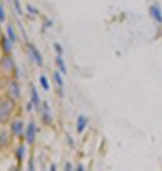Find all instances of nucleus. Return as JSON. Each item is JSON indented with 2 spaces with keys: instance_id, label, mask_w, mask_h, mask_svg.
Returning a JSON list of instances; mask_svg holds the SVG:
<instances>
[{
  "instance_id": "f257e3e1",
  "label": "nucleus",
  "mask_w": 162,
  "mask_h": 171,
  "mask_svg": "<svg viewBox=\"0 0 162 171\" xmlns=\"http://www.w3.org/2000/svg\"><path fill=\"white\" fill-rule=\"evenodd\" d=\"M13 111V101L12 100H4L0 103V123H4L9 120L10 114Z\"/></svg>"
},
{
  "instance_id": "f03ea898",
  "label": "nucleus",
  "mask_w": 162,
  "mask_h": 171,
  "mask_svg": "<svg viewBox=\"0 0 162 171\" xmlns=\"http://www.w3.org/2000/svg\"><path fill=\"white\" fill-rule=\"evenodd\" d=\"M27 47H29V56H30V59L36 63V66L41 67L44 64V60H43V56H41V52H40L33 43H27Z\"/></svg>"
},
{
  "instance_id": "7ed1b4c3",
  "label": "nucleus",
  "mask_w": 162,
  "mask_h": 171,
  "mask_svg": "<svg viewBox=\"0 0 162 171\" xmlns=\"http://www.w3.org/2000/svg\"><path fill=\"white\" fill-rule=\"evenodd\" d=\"M0 69L6 73H10L12 70H16V63H14L13 57L10 54H4V57H1V60H0Z\"/></svg>"
},
{
  "instance_id": "20e7f679",
  "label": "nucleus",
  "mask_w": 162,
  "mask_h": 171,
  "mask_svg": "<svg viewBox=\"0 0 162 171\" xmlns=\"http://www.w3.org/2000/svg\"><path fill=\"white\" fill-rule=\"evenodd\" d=\"M36 134H37V127H36V123L34 121H30L27 124V128L24 130V136H26V140L29 144H34L36 141Z\"/></svg>"
},
{
  "instance_id": "39448f33",
  "label": "nucleus",
  "mask_w": 162,
  "mask_h": 171,
  "mask_svg": "<svg viewBox=\"0 0 162 171\" xmlns=\"http://www.w3.org/2000/svg\"><path fill=\"white\" fill-rule=\"evenodd\" d=\"M7 91H9V96L12 97V100H17L20 99V84L17 80H10L9 81V86H7Z\"/></svg>"
},
{
  "instance_id": "423d86ee",
  "label": "nucleus",
  "mask_w": 162,
  "mask_h": 171,
  "mask_svg": "<svg viewBox=\"0 0 162 171\" xmlns=\"http://www.w3.org/2000/svg\"><path fill=\"white\" fill-rule=\"evenodd\" d=\"M149 14H151V17L155 20L156 23L162 24V9L158 3L151 4V7H149Z\"/></svg>"
},
{
  "instance_id": "0eeeda50",
  "label": "nucleus",
  "mask_w": 162,
  "mask_h": 171,
  "mask_svg": "<svg viewBox=\"0 0 162 171\" xmlns=\"http://www.w3.org/2000/svg\"><path fill=\"white\" fill-rule=\"evenodd\" d=\"M41 120L44 121V124H51L53 123V116L50 114V105L47 101L41 103Z\"/></svg>"
},
{
  "instance_id": "6e6552de",
  "label": "nucleus",
  "mask_w": 162,
  "mask_h": 171,
  "mask_svg": "<svg viewBox=\"0 0 162 171\" xmlns=\"http://www.w3.org/2000/svg\"><path fill=\"white\" fill-rule=\"evenodd\" d=\"M10 131H12V134H13V136H16V137L21 136V134L24 133V123H23L21 120H14L13 123H12Z\"/></svg>"
},
{
  "instance_id": "1a4fd4ad",
  "label": "nucleus",
  "mask_w": 162,
  "mask_h": 171,
  "mask_svg": "<svg viewBox=\"0 0 162 171\" xmlns=\"http://www.w3.org/2000/svg\"><path fill=\"white\" fill-rule=\"evenodd\" d=\"M87 124H88V119L85 116H83V114H80L77 120H76V130H77L78 134L84 133V130L87 128Z\"/></svg>"
},
{
  "instance_id": "9d476101",
  "label": "nucleus",
  "mask_w": 162,
  "mask_h": 171,
  "mask_svg": "<svg viewBox=\"0 0 162 171\" xmlns=\"http://www.w3.org/2000/svg\"><path fill=\"white\" fill-rule=\"evenodd\" d=\"M0 46H1V50H3L4 54H10L13 52V43H12V40L9 39L7 36H3L0 39Z\"/></svg>"
},
{
  "instance_id": "9b49d317",
  "label": "nucleus",
  "mask_w": 162,
  "mask_h": 171,
  "mask_svg": "<svg viewBox=\"0 0 162 171\" xmlns=\"http://www.w3.org/2000/svg\"><path fill=\"white\" fill-rule=\"evenodd\" d=\"M30 91H32V96H30V101H32L36 108H39L41 105V100H40V96H39V91L36 88L34 84H30Z\"/></svg>"
},
{
  "instance_id": "f8f14e48",
  "label": "nucleus",
  "mask_w": 162,
  "mask_h": 171,
  "mask_svg": "<svg viewBox=\"0 0 162 171\" xmlns=\"http://www.w3.org/2000/svg\"><path fill=\"white\" fill-rule=\"evenodd\" d=\"M53 79H54V81H56V84H57V87H59L60 94L63 96V93H61V90H63V87H64V79H63V74L60 73V70H57V71H54V73H53Z\"/></svg>"
},
{
  "instance_id": "ddd939ff",
  "label": "nucleus",
  "mask_w": 162,
  "mask_h": 171,
  "mask_svg": "<svg viewBox=\"0 0 162 171\" xmlns=\"http://www.w3.org/2000/svg\"><path fill=\"white\" fill-rule=\"evenodd\" d=\"M56 64H57V67H59V70L61 74H67V64H65L64 61V57L63 56H57L56 57Z\"/></svg>"
},
{
  "instance_id": "4468645a",
  "label": "nucleus",
  "mask_w": 162,
  "mask_h": 171,
  "mask_svg": "<svg viewBox=\"0 0 162 171\" xmlns=\"http://www.w3.org/2000/svg\"><path fill=\"white\" fill-rule=\"evenodd\" d=\"M6 36L9 37V39L12 40V43H17V34H16V32H14V29L12 24H7L6 27Z\"/></svg>"
},
{
  "instance_id": "2eb2a0df",
  "label": "nucleus",
  "mask_w": 162,
  "mask_h": 171,
  "mask_svg": "<svg viewBox=\"0 0 162 171\" xmlns=\"http://www.w3.org/2000/svg\"><path fill=\"white\" fill-rule=\"evenodd\" d=\"M24 156H26V147L23 144H20L19 147H17V150H16V158H17V161L21 163L23 158H24Z\"/></svg>"
},
{
  "instance_id": "dca6fc26",
  "label": "nucleus",
  "mask_w": 162,
  "mask_h": 171,
  "mask_svg": "<svg viewBox=\"0 0 162 171\" xmlns=\"http://www.w3.org/2000/svg\"><path fill=\"white\" fill-rule=\"evenodd\" d=\"M39 81H40V86L43 87V90H45V91H48V90H50V83H48V79H47V76H45V74H40Z\"/></svg>"
},
{
  "instance_id": "f3484780",
  "label": "nucleus",
  "mask_w": 162,
  "mask_h": 171,
  "mask_svg": "<svg viewBox=\"0 0 162 171\" xmlns=\"http://www.w3.org/2000/svg\"><path fill=\"white\" fill-rule=\"evenodd\" d=\"M9 144V133L7 131H1L0 133V148L6 147Z\"/></svg>"
},
{
  "instance_id": "a211bd4d",
  "label": "nucleus",
  "mask_w": 162,
  "mask_h": 171,
  "mask_svg": "<svg viewBox=\"0 0 162 171\" xmlns=\"http://www.w3.org/2000/svg\"><path fill=\"white\" fill-rule=\"evenodd\" d=\"M13 1V6H14V10L19 13V16L21 17L23 16V7H21V3H20V0H12Z\"/></svg>"
},
{
  "instance_id": "6ab92c4d",
  "label": "nucleus",
  "mask_w": 162,
  "mask_h": 171,
  "mask_svg": "<svg viewBox=\"0 0 162 171\" xmlns=\"http://www.w3.org/2000/svg\"><path fill=\"white\" fill-rule=\"evenodd\" d=\"M53 47H54V50L57 53V56H63V54H64V49H63V46H61L60 43L54 41V43H53Z\"/></svg>"
},
{
  "instance_id": "aec40b11",
  "label": "nucleus",
  "mask_w": 162,
  "mask_h": 171,
  "mask_svg": "<svg viewBox=\"0 0 162 171\" xmlns=\"http://www.w3.org/2000/svg\"><path fill=\"white\" fill-rule=\"evenodd\" d=\"M6 21V10H4V6L0 3V23H4Z\"/></svg>"
},
{
  "instance_id": "412c9836",
  "label": "nucleus",
  "mask_w": 162,
  "mask_h": 171,
  "mask_svg": "<svg viewBox=\"0 0 162 171\" xmlns=\"http://www.w3.org/2000/svg\"><path fill=\"white\" fill-rule=\"evenodd\" d=\"M26 9H27V12H29V13L32 14V16H36V14L39 13V10H37L36 7L33 6V4H27V6H26Z\"/></svg>"
},
{
  "instance_id": "4be33fe9",
  "label": "nucleus",
  "mask_w": 162,
  "mask_h": 171,
  "mask_svg": "<svg viewBox=\"0 0 162 171\" xmlns=\"http://www.w3.org/2000/svg\"><path fill=\"white\" fill-rule=\"evenodd\" d=\"M27 171H36L34 170V160H33V158H30V161H29V168H27Z\"/></svg>"
},
{
  "instance_id": "5701e85b",
  "label": "nucleus",
  "mask_w": 162,
  "mask_h": 171,
  "mask_svg": "<svg viewBox=\"0 0 162 171\" xmlns=\"http://www.w3.org/2000/svg\"><path fill=\"white\" fill-rule=\"evenodd\" d=\"M50 26H53V20H48L47 17H44V29H47Z\"/></svg>"
},
{
  "instance_id": "b1692460",
  "label": "nucleus",
  "mask_w": 162,
  "mask_h": 171,
  "mask_svg": "<svg viewBox=\"0 0 162 171\" xmlns=\"http://www.w3.org/2000/svg\"><path fill=\"white\" fill-rule=\"evenodd\" d=\"M76 171H85L84 165H83V164H77V167H76Z\"/></svg>"
},
{
  "instance_id": "393cba45",
  "label": "nucleus",
  "mask_w": 162,
  "mask_h": 171,
  "mask_svg": "<svg viewBox=\"0 0 162 171\" xmlns=\"http://www.w3.org/2000/svg\"><path fill=\"white\" fill-rule=\"evenodd\" d=\"M33 107H34V104H33L32 101H29V103H27V111H32Z\"/></svg>"
},
{
  "instance_id": "a878e982",
  "label": "nucleus",
  "mask_w": 162,
  "mask_h": 171,
  "mask_svg": "<svg viewBox=\"0 0 162 171\" xmlns=\"http://www.w3.org/2000/svg\"><path fill=\"white\" fill-rule=\"evenodd\" d=\"M65 171H73V167H71L70 163H67V164H65Z\"/></svg>"
},
{
  "instance_id": "bb28decb",
  "label": "nucleus",
  "mask_w": 162,
  "mask_h": 171,
  "mask_svg": "<svg viewBox=\"0 0 162 171\" xmlns=\"http://www.w3.org/2000/svg\"><path fill=\"white\" fill-rule=\"evenodd\" d=\"M50 171H57V165L54 164V163H53V164L50 165Z\"/></svg>"
},
{
  "instance_id": "cd10ccee",
  "label": "nucleus",
  "mask_w": 162,
  "mask_h": 171,
  "mask_svg": "<svg viewBox=\"0 0 162 171\" xmlns=\"http://www.w3.org/2000/svg\"><path fill=\"white\" fill-rule=\"evenodd\" d=\"M9 171H20V167H13V168H10Z\"/></svg>"
}]
</instances>
